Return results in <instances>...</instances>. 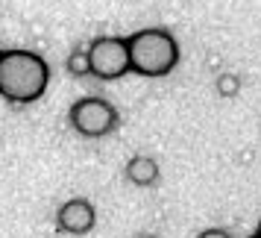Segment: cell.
<instances>
[{"label": "cell", "instance_id": "7a4b0ae2", "mask_svg": "<svg viewBox=\"0 0 261 238\" xmlns=\"http://www.w3.org/2000/svg\"><path fill=\"white\" fill-rule=\"evenodd\" d=\"M129 50V71L141 77H165L179 65V44L162 27H147L126 38Z\"/></svg>", "mask_w": 261, "mask_h": 238}, {"label": "cell", "instance_id": "30bf717a", "mask_svg": "<svg viewBox=\"0 0 261 238\" xmlns=\"http://www.w3.org/2000/svg\"><path fill=\"white\" fill-rule=\"evenodd\" d=\"M138 238H153V235H138Z\"/></svg>", "mask_w": 261, "mask_h": 238}, {"label": "cell", "instance_id": "52a82bcc", "mask_svg": "<svg viewBox=\"0 0 261 238\" xmlns=\"http://www.w3.org/2000/svg\"><path fill=\"white\" fill-rule=\"evenodd\" d=\"M68 71L76 74V77L88 74V59H85V53H73L71 59H68Z\"/></svg>", "mask_w": 261, "mask_h": 238}, {"label": "cell", "instance_id": "8fae6325", "mask_svg": "<svg viewBox=\"0 0 261 238\" xmlns=\"http://www.w3.org/2000/svg\"><path fill=\"white\" fill-rule=\"evenodd\" d=\"M252 238H261V235H252Z\"/></svg>", "mask_w": 261, "mask_h": 238}, {"label": "cell", "instance_id": "6da1fadb", "mask_svg": "<svg viewBox=\"0 0 261 238\" xmlns=\"http://www.w3.org/2000/svg\"><path fill=\"white\" fill-rule=\"evenodd\" d=\"M50 68L33 50L0 53V97L9 103H36L47 91Z\"/></svg>", "mask_w": 261, "mask_h": 238}, {"label": "cell", "instance_id": "8992f818", "mask_svg": "<svg viewBox=\"0 0 261 238\" xmlns=\"http://www.w3.org/2000/svg\"><path fill=\"white\" fill-rule=\"evenodd\" d=\"M162 177V171H159V162H155L153 156H132L129 162H126V179H129L132 185H141V188H150L155 185Z\"/></svg>", "mask_w": 261, "mask_h": 238}, {"label": "cell", "instance_id": "277c9868", "mask_svg": "<svg viewBox=\"0 0 261 238\" xmlns=\"http://www.w3.org/2000/svg\"><path fill=\"white\" fill-rule=\"evenodd\" d=\"M85 59H88V74H94L97 80H118L129 71L126 38H115V36L94 38L85 50Z\"/></svg>", "mask_w": 261, "mask_h": 238}, {"label": "cell", "instance_id": "3957f363", "mask_svg": "<svg viewBox=\"0 0 261 238\" xmlns=\"http://www.w3.org/2000/svg\"><path fill=\"white\" fill-rule=\"evenodd\" d=\"M68 121L71 127L85 138H100V135H109V132L118 127V109L112 106L103 97H83L76 100L68 112Z\"/></svg>", "mask_w": 261, "mask_h": 238}, {"label": "cell", "instance_id": "ba28073f", "mask_svg": "<svg viewBox=\"0 0 261 238\" xmlns=\"http://www.w3.org/2000/svg\"><path fill=\"white\" fill-rule=\"evenodd\" d=\"M197 238H232L226 229H205V232H200Z\"/></svg>", "mask_w": 261, "mask_h": 238}, {"label": "cell", "instance_id": "9c48e42d", "mask_svg": "<svg viewBox=\"0 0 261 238\" xmlns=\"http://www.w3.org/2000/svg\"><path fill=\"white\" fill-rule=\"evenodd\" d=\"M255 235H261V224H258V229H255Z\"/></svg>", "mask_w": 261, "mask_h": 238}, {"label": "cell", "instance_id": "5b68a950", "mask_svg": "<svg viewBox=\"0 0 261 238\" xmlns=\"http://www.w3.org/2000/svg\"><path fill=\"white\" fill-rule=\"evenodd\" d=\"M56 221H59V229L62 232H71V235H85V232H91L97 224V212L94 206L83 197H73L68 200L65 206L59 209L56 215Z\"/></svg>", "mask_w": 261, "mask_h": 238}]
</instances>
